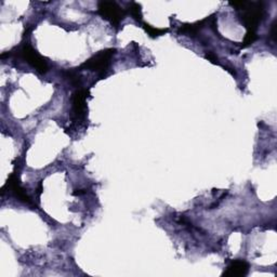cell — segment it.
Returning <instances> with one entry per match:
<instances>
[{"mask_svg": "<svg viewBox=\"0 0 277 277\" xmlns=\"http://www.w3.org/2000/svg\"><path fill=\"white\" fill-rule=\"evenodd\" d=\"M233 7L237 8L241 11V21L250 32H255L256 27L262 21L264 16V9L261 3H247L235 2L231 3Z\"/></svg>", "mask_w": 277, "mask_h": 277, "instance_id": "6da1fadb", "label": "cell"}, {"mask_svg": "<svg viewBox=\"0 0 277 277\" xmlns=\"http://www.w3.org/2000/svg\"><path fill=\"white\" fill-rule=\"evenodd\" d=\"M115 49H106L100 51L99 53L86 61L80 67L98 71L100 74H104V71H106L110 65V61L115 54Z\"/></svg>", "mask_w": 277, "mask_h": 277, "instance_id": "7a4b0ae2", "label": "cell"}, {"mask_svg": "<svg viewBox=\"0 0 277 277\" xmlns=\"http://www.w3.org/2000/svg\"><path fill=\"white\" fill-rule=\"evenodd\" d=\"M98 12L113 25H119L124 19V11L116 3L113 2H100L98 4Z\"/></svg>", "mask_w": 277, "mask_h": 277, "instance_id": "3957f363", "label": "cell"}, {"mask_svg": "<svg viewBox=\"0 0 277 277\" xmlns=\"http://www.w3.org/2000/svg\"><path fill=\"white\" fill-rule=\"evenodd\" d=\"M21 53L23 59L26 60V62L29 63L33 67H35L38 71H40V73L44 74L48 70V64L46 62V60L42 56L38 54L37 51L29 44H26L22 48Z\"/></svg>", "mask_w": 277, "mask_h": 277, "instance_id": "277c9868", "label": "cell"}, {"mask_svg": "<svg viewBox=\"0 0 277 277\" xmlns=\"http://www.w3.org/2000/svg\"><path fill=\"white\" fill-rule=\"evenodd\" d=\"M249 271V264L244 260H234L224 271L223 275L227 277H241L247 275Z\"/></svg>", "mask_w": 277, "mask_h": 277, "instance_id": "5b68a950", "label": "cell"}, {"mask_svg": "<svg viewBox=\"0 0 277 277\" xmlns=\"http://www.w3.org/2000/svg\"><path fill=\"white\" fill-rule=\"evenodd\" d=\"M88 95L87 90H78L73 95L71 102H73V110L76 117H81L86 110V99Z\"/></svg>", "mask_w": 277, "mask_h": 277, "instance_id": "8992f818", "label": "cell"}, {"mask_svg": "<svg viewBox=\"0 0 277 277\" xmlns=\"http://www.w3.org/2000/svg\"><path fill=\"white\" fill-rule=\"evenodd\" d=\"M5 188H10V190H11L15 196L22 201H25V202H30V198L28 195L26 194L25 190L21 187V184H20V181H19V178L15 173H12L11 176H10L6 187Z\"/></svg>", "mask_w": 277, "mask_h": 277, "instance_id": "52a82bcc", "label": "cell"}, {"mask_svg": "<svg viewBox=\"0 0 277 277\" xmlns=\"http://www.w3.org/2000/svg\"><path fill=\"white\" fill-rule=\"evenodd\" d=\"M143 27H144L145 32H146L152 38H156V37H158V36L165 35V34L168 32V29H167V28H155V27H153V26H151L150 24H146V23L143 24Z\"/></svg>", "mask_w": 277, "mask_h": 277, "instance_id": "ba28073f", "label": "cell"}, {"mask_svg": "<svg viewBox=\"0 0 277 277\" xmlns=\"http://www.w3.org/2000/svg\"><path fill=\"white\" fill-rule=\"evenodd\" d=\"M202 22H198V23H195V24H184L180 27V32L181 33H184V34H191V35H194L196 34L198 30L200 29V25H201Z\"/></svg>", "mask_w": 277, "mask_h": 277, "instance_id": "9c48e42d", "label": "cell"}, {"mask_svg": "<svg viewBox=\"0 0 277 277\" xmlns=\"http://www.w3.org/2000/svg\"><path fill=\"white\" fill-rule=\"evenodd\" d=\"M256 38H258V36H256V33L255 32H250V30H248L247 34H246L245 38H244V42H243V47L246 48L250 46L251 44H253Z\"/></svg>", "mask_w": 277, "mask_h": 277, "instance_id": "30bf717a", "label": "cell"}, {"mask_svg": "<svg viewBox=\"0 0 277 277\" xmlns=\"http://www.w3.org/2000/svg\"><path fill=\"white\" fill-rule=\"evenodd\" d=\"M130 12L131 15L135 17L137 21H141L142 20V11H141V6L139 4L133 3L130 7Z\"/></svg>", "mask_w": 277, "mask_h": 277, "instance_id": "8fae6325", "label": "cell"}, {"mask_svg": "<svg viewBox=\"0 0 277 277\" xmlns=\"http://www.w3.org/2000/svg\"><path fill=\"white\" fill-rule=\"evenodd\" d=\"M277 20H275L274 23L272 24V30H271V36L275 40L276 39V28H277Z\"/></svg>", "mask_w": 277, "mask_h": 277, "instance_id": "7c38bea8", "label": "cell"}, {"mask_svg": "<svg viewBox=\"0 0 277 277\" xmlns=\"http://www.w3.org/2000/svg\"><path fill=\"white\" fill-rule=\"evenodd\" d=\"M206 58L208 59V60H210L211 61V62H217V61H218V58H217V56H215V54H213V53H211V52H209V53H207L206 54Z\"/></svg>", "mask_w": 277, "mask_h": 277, "instance_id": "4fadbf2b", "label": "cell"}]
</instances>
